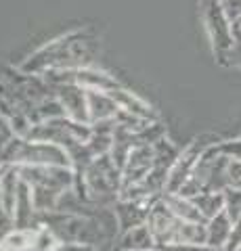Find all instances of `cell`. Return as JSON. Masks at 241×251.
Returning <instances> with one entry per match:
<instances>
[{"instance_id":"8992f818","label":"cell","mask_w":241,"mask_h":251,"mask_svg":"<svg viewBox=\"0 0 241 251\" xmlns=\"http://www.w3.org/2000/svg\"><path fill=\"white\" fill-rule=\"evenodd\" d=\"M220 4H222V11L227 13V17L231 21L241 17V0H220Z\"/></svg>"},{"instance_id":"ba28073f","label":"cell","mask_w":241,"mask_h":251,"mask_svg":"<svg viewBox=\"0 0 241 251\" xmlns=\"http://www.w3.org/2000/svg\"><path fill=\"white\" fill-rule=\"evenodd\" d=\"M227 57H231V59H233V63L241 67V44H233L231 49L227 50Z\"/></svg>"},{"instance_id":"6da1fadb","label":"cell","mask_w":241,"mask_h":251,"mask_svg":"<svg viewBox=\"0 0 241 251\" xmlns=\"http://www.w3.org/2000/svg\"><path fill=\"white\" fill-rule=\"evenodd\" d=\"M204 19H206V27L210 31V38L214 42V49L222 54H227V50L235 42H233V34H231V19L222 11L220 0H206Z\"/></svg>"},{"instance_id":"9c48e42d","label":"cell","mask_w":241,"mask_h":251,"mask_svg":"<svg viewBox=\"0 0 241 251\" xmlns=\"http://www.w3.org/2000/svg\"><path fill=\"white\" fill-rule=\"evenodd\" d=\"M237 251H241V247H239V249H237Z\"/></svg>"},{"instance_id":"52a82bcc","label":"cell","mask_w":241,"mask_h":251,"mask_svg":"<svg viewBox=\"0 0 241 251\" xmlns=\"http://www.w3.org/2000/svg\"><path fill=\"white\" fill-rule=\"evenodd\" d=\"M231 34H233V42L241 44V17L231 21Z\"/></svg>"},{"instance_id":"5b68a950","label":"cell","mask_w":241,"mask_h":251,"mask_svg":"<svg viewBox=\"0 0 241 251\" xmlns=\"http://www.w3.org/2000/svg\"><path fill=\"white\" fill-rule=\"evenodd\" d=\"M241 247V218L237 222H233V230H231V237L227 243V251H237Z\"/></svg>"},{"instance_id":"7a4b0ae2","label":"cell","mask_w":241,"mask_h":251,"mask_svg":"<svg viewBox=\"0 0 241 251\" xmlns=\"http://www.w3.org/2000/svg\"><path fill=\"white\" fill-rule=\"evenodd\" d=\"M231 230H233V220L224 214V211H220L218 216H214L212 226H210V243L218 245V247H222V245L227 247Z\"/></svg>"},{"instance_id":"277c9868","label":"cell","mask_w":241,"mask_h":251,"mask_svg":"<svg viewBox=\"0 0 241 251\" xmlns=\"http://www.w3.org/2000/svg\"><path fill=\"white\" fill-rule=\"evenodd\" d=\"M227 186L241 188V159H231L227 163Z\"/></svg>"},{"instance_id":"3957f363","label":"cell","mask_w":241,"mask_h":251,"mask_svg":"<svg viewBox=\"0 0 241 251\" xmlns=\"http://www.w3.org/2000/svg\"><path fill=\"white\" fill-rule=\"evenodd\" d=\"M224 214H227L233 222L241 218V188H227L224 191Z\"/></svg>"}]
</instances>
